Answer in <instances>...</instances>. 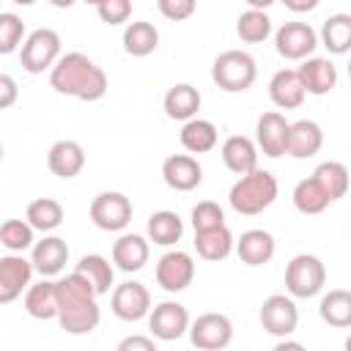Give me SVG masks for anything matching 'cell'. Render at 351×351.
<instances>
[{"label":"cell","instance_id":"cell-1","mask_svg":"<svg viewBox=\"0 0 351 351\" xmlns=\"http://www.w3.org/2000/svg\"><path fill=\"white\" fill-rule=\"evenodd\" d=\"M58 282V324L63 332L69 335H90L99 321H101V310H99V296L93 291V285L71 271Z\"/></svg>","mask_w":351,"mask_h":351},{"label":"cell","instance_id":"cell-2","mask_svg":"<svg viewBox=\"0 0 351 351\" xmlns=\"http://www.w3.org/2000/svg\"><path fill=\"white\" fill-rule=\"evenodd\" d=\"M49 85L58 93L74 96L80 101H99L110 88L104 69L96 66L85 52L60 55L49 69Z\"/></svg>","mask_w":351,"mask_h":351},{"label":"cell","instance_id":"cell-3","mask_svg":"<svg viewBox=\"0 0 351 351\" xmlns=\"http://www.w3.org/2000/svg\"><path fill=\"white\" fill-rule=\"evenodd\" d=\"M280 195V184L277 178L269 173V170H261V167H252L250 173L239 176V181L230 186L228 192V200H230V208L236 214H244V217H255L261 211H266Z\"/></svg>","mask_w":351,"mask_h":351},{"label":"cell","instance_id":"cell-4","mask_svg":"<svg viewBox=\"0 0 351 351\" xmlns=\"http://www.w3.org/2000/svg\"><path fill=\"white\" fill-rule=\"evenodd\" d=\"M258 77V63L244 49H225L211 63V80L225 93H244Z\"/></svg>","mask_w":351,"mask_h":351},{"label":"cell","instance_id":"cell-5","mask_svg":"<svg viewBox=\"0 0 351 351\" xmlns=\"http://www.w3.org/2000/svg\"><path fill=\"white\" fill-rule=\"evenodd\" d=\"M326 285V266L318 255L299 252L285 266V291L293 299H310L318 296Z\"/></svg>","mask_w":351,"mask_h":351},{"label":"cell","instance_id":"cell-6","mask_svg":"<svg viewBox=\"0 0 351 351\" xmlns=\"http://www.w3.org/2000/svg\"><path fill=\"white\" fill-rule=\"evenodd\" d=\"M60 58V36L52 27H36L19 47V63L27 74H44Z\"/></svg>","mask_w":351,"mask_h":351},{"label":"cell","instance_id":"cell-7","mask_svg":"<svg viewBox=\"0 0 351 351\" xmlns=\"http://www.w3.org/2000/svg\"><path fill=\"white\" fill-rule=\"evenodd\" d=\"M132 214H134L132 200L123 192H101L90 200V222L99 230H107V233L123 230L132 222Z\"/></svg>","mask_w":351,"mask_h":351},{"label":"cell","instance_id":"cell-8","mask_svg":"<svg viewBox=\"0 0 351 351\" xmlns=\"http://www.w3.org/2000/svg\"><path fill=\"white\" fill-rule=\"evenodd\" d=\"M189 340L200 351H219L230 346L233 340V324L222 313H203L195 321H189Z\"/></svg>","mask_w":351,"mask_h":351},{"label":"cell","instance_id":"cell-9","mask_svg":"<svg viewBox=\"0 0 351 351\" xmlns=\"http://www.w3.org/2000/svg\"><path fill=\"white\" fill-rule=\"evenodd\" d=\"M274 47L277 55H282L285 60H304L315 52L318 47V33L307 25V22H282L274 30Z\"/></svg>","mask_w":351,"mask_h":351},{"label":"cell","instance_id":"cell-10","mask_svg":"<svg viewBox=\"0 0 351 351\" xmlns=\"http://www.w3.org/2000/svg\"><path fill=\"white\" fill-rule=\"evenodd\" d=\"M261 326L271 337H291L299 326V310L293 296L285 293H271L261 304Z\"/></svg>","mask_w":351,"mask_h":351},{"label":"cell","instance_id":"cell-11","mask_svg":"<svg viewBox=\"0 0 351 351\" xmlns=\"http://www.w3.org/2000/svg\"><path fill=\"white\" fill-rule=\"evenodd\" d=\"M195 280V261L184 250H170L156 261V282L167 293L186 291Z\"/></svg>","mask_w":351,"mask_h":351},{"label":"cell","instance_id":"cell-12","mask_svg":"<svg viewBox=\"0 0 351 351\" xmlns=\"http://www.w3.org/2000/svg\"><path fill=\"white\" fill-rule=\"evenodd\" d=\"M110 310L115 318L121 321H140L148 315L151 310V291L143 285V282H134V280H126L121 285L112 288V296H110Z\"/></svg>","mask_w":351,"mask_h":351},{"label":"cell","instance_id":"cell-13","mask_svg":"<svg viewBox=\"0 0 351 351\" xmlns=\"http://www.w3.org/2000/svg\"><path fill=\"white\" fill-rule=\"evenodd\" d=\"M148 329L156 340H178L189 329V313L181 302H159L148 310Z\"/></svg>","mask_w":351,"mask_h":351},{"label":"cell","instance_id":"cell-14","mask_svg":"<svg viewBox=\"0 0 351 351\" xmlns=\"http://www.w3.org/2000/svg\"><path fill=\"white\" fill-rule=\"evenodd\" d=\"M33 280V263L22 252L0 258V304L16 302Z\"/></svg>","mask_w":351,"mask_h":351},{"label":"cell","instance_id":"cell-15","mask_svg":"<svg viewBox=\"0 0 351 351\" xmlns=\"http://www.w3.org/2000/svg\"><path fill=\"white\" fill-rule=\"evenodd\" d=\"M296 77H299L304 93H310V96H326L337 88V66L329 58H318V55L304 58L302 66L296 69Z\"/></svg>","mask_w":351,"mask_h":351},{"label":"cell","instance_id":"cell-16","mask_svg":"<svg viewBox=\"0 0 351 351\" xmlns=\"http://www.w3.org/2000/svg\"><path fill=\"white\" fill-rule=\"evenodd\" d=\"M162 178L176 192H192L203 181V167L192 154H173L162 162Z\"/></svg>","mask_w":351,"mask_h":351},{"label":"cell","instance_id":"cell-17","mask_svg":"<svg viewBox=\"0 0 351 351\" xmlns=\"http://www.w3.org/2000/svg\"><path fill=\"white\" fill-rule=\"evenodd\" d=\"M285 140H288V121L282 112L271 110L263 112L255 123V145L263 151L269 159H280L285 154Z\"/></svg>","mask_w":351,"mask_h":351},{"label":"cell","instance_id":"cell-18","mask_svg":"<svg viewBox=\"0 0 351 351\" xmlns=\"http://www.w3.org/2000/svg\"><path fill=\"white\" fill-rule=\"evenodd\" d=\"M30 263L33 271L41 277H55L69 263V244L60 236H44L41 241H33L30 247Z\"/></svg>","mask_w":351,"mask_h":351},{"label":"cell","instance_id":"cell-19","mask_svg":"<svg viewBox=\"0 0 351 351\" xmlns=\"http://www.w3.org/2000/svg\"><path fill=\"white\" fill-rule=\"evenodd\" d=\"M324 145V129L304 118V121H296V123H288V140H285V154L293 156V159H310L321 151Z\"/></svg>","mask_w":351,"mask_h":351},{"label":"cell","instance_id":"cell-20","mask_svg":"<svg viewBox=\"0 0 351 351\" xmlns=\"http://www.w3.org/2000/svg\"><path fill=\"white\" fill-rule=\"evenodd\" d=\"M233 250L241 258V263H247V266H263V263H269L274 258L277 244H274V236L269 230L250 228V230L241 233L239 241H233Z\"/></svg>","mask_w":351,"mask_h":351},{"label":"cell","instance_id":"cell-21","mask_svg":"<svg viewBox=\"0 0 351 351\" xmlns=\"http://www.w3.org/2000/svg\"><path fill=\"white\" fill-rule=\"evenodd\" d=\"M47 165H49L52 176L69 181V178L80 176V170L85 167V151L77 140H58V143H52V148L47 154Z\"/></svg>","mask_w":351,"mask_h":351},{"label":"cell","instance_id":"cell-22","mask_svg":"<svg viewBox=\"0 0 351 351\" xmlns=\"http://www.w3.org/2000/svg\"><path fill=\"white\" fill-rule=\"evenodd\" d=\"M25 310L36 321H49L58 315V282L44 277L41 282H30L25 288Z\"/></svg>","mask_w":351,"mask_h":351},{"label":"cell","instance_id":"cell-23","mask_svg":"<svg viewBox=\"0 0 351 351\" xmlns=\"http://www.w3.org/2000/svg\"><path fill=\"white\" fill-rule=\"evenodd\" d=\"M200 101H203V96H200V90L195 85L178 82V85L167 88V93L162 99V107H165V115L170 121H181L184 123V121H189V118L197 115Z\"/></svg>","mask_w":351,"mask_h":351},{"label":"cell","instance_id":"cell-24","mask_svg":"<svg viewBox=\"0 0 351 351\" xmlns=\"http://www.w3.org/2000/svg\"><path fill=\"white\" fill-rule=\"evenodd\" d=\"M304 88L296 77V69H280L271 74L269 80V99L280 107V110H296L304 101Z\"/></svg>","mask_w":351,"mask_h":351},{"label":"cell","instance_id":"cell-25","mask_svg":"<svg viewBox=\"0 0 351 351\" xmlns=\"http://www.w3.org/2000/svg\"><path fill=\"white\" fill-rule=\"evenodd\" d=\"M219 154H222L225 167L230 173H236V176H244L252 167H258V145L250 137H244V134H230L222 143Z\"/></svg>","mask_w":351,"mask_h":351},{"label":"cell","instance_id":"cell-26","mask_svg":"<svg viewBox=\"0 0 351 351\" xmlns=\"http://www.w3.org/2000/svg\"><path fill=\"white\" fill-rule=\"evenodd\" d=\"M148 255H151V247L137 233H123L112 244V263L121 271H140L148 263Z\"/></svg>","mask_w":351,"mask_h":351},{"label":"cell","instance_id":"cell-27","mask_svg":"<svg viewBox=\"0 0 351 351\" xmlns=\"http://www.w3.org/2000/svg\"><path fill=\"white\" fill-rule=\"evenodd\" d=\"M233 233L228 230V225H217L208 230H195V250L203 261H225L233 252Z\"/></svg>","mask_w":351,"mask_h":351},{"label":"cell","instance_id":"cell-28","mask_svg":"<svg viewBox=\"0 0 351 351\" xmlns=\"http://www.w3.org/2000/svg\"><path fill=\"white\" fill-rule=\"evenodd\" d=\"M217 143H219V132H217V126L211 121L197 118V115L184 121V126H181V145L189 154H208V151L217 148Z\"/></svg>","mask_w":351,"mask_h":351},{"label":"cell","instance_id":"cell-29","mask_svg":"<svg viewBox=\"0 0 351 351\" xmlns=\"http://www.w3.org/2000/svg\"><path fill=\"white\" fill-rule=\"evenodd\" d=\"M318 44H324L332 55H346L351 49V14H332L324 19Z\"/></svg>","mask_w":351,"mask_h":351},{"label":"cell","instance_id":"cell-30","mask_svg":"<svg viewBox=\"0 0 351 351\" xmlns=\"http://www.w3.org/2000/svg\"><path fill=\"white\" fill-rule=\"evenodd\" d=\"M318 315L324 324H329L335 329L351 326V293L346 288H332L329 293L321 296Z\"/></svg>","mask_w":351,"mask_h":351},{"label":"cell","instance_id":"cell-31","mask_svg":"<svg viewBox=\"0 0 351 351\" xmlns=\"http://www.w3.org/2000/svg\"><path fill=\"white\" fill-rule=\"evenodd\" d=\"M74 271L77 274H82L90 285H93V291H96V296H104V293H110V288H112V277H115V269H112V263L104 258V255H82L80 258V263L74 266Z\"/></svg>","mask_w":351,"mask_h":351},{"label":"cell","instance_id":"cell-32","mask_svg":"<svg viewBox=\"0 0 351 351\" xmlns=\"http://www.w3.org/2000/svg\"><path fill=\"white\" fill-rule=\"evenodd\" d=\"M156 47H159V30L151 22L140 19V22H129L126 25V30H123V49L132 58H145Z\"/></svg>","mask_w":351,"mask_h":351},{"label":"cell","instance_id":"cell-33","mask_svg":"<svg viewBox=\"0 0 351 351\" xmlns=\"http://www.w3.org/2000/svg\"><path fill=\"white\" fill-rule=\"evenodd\" d=\"M25 219L30 222L33 230L52 233V230L60 228V222H63V206H60L55 197H36V200L27 203Z\"/></svg>","mask_w":351,"mask_h":351},{"label":"cell","instance_id":"cell-34","mask_svg":"<svg viewBox=\"0 0 351 351\" xmlns=\"http://www.w3.org/2000/svg\"><path fill=\"white\" fill-rule=\"evenodd\" d=\"M184 233V222L176 211H154L148 217V241L159 244V247H173Z\"/></svg>","mask_w":351,"mask_h":351},{"label":"cell","instance_id":"cell-35","mask_svg":"<svg viewBox=\"0 0 351 351\" xmlns=\"http://www.w3.org/2000/svg\"><path fill=\"white\" fill-rule=\"evenodd\" d=\"M313 178L318 181V186L326 192V197L332 203L340 200V197H346V192H348V167L343 162H335V159L321 162L313 170Z\"/></svg>","mask_w":351,"mask_h":351},{"label":"cell","instance_id":"cell-36","mask_svg":"<svg viewBox=\"0 0 351 351\" xmlns=\"http://www.w3.org/2000/svg\"><path fill=\"white\" fill-rule=\"evenodd\" d=\"M293 206H296V211L299 214H307V217H313V214H321V211H326L329 208V197H326V192L318 186V181L310 176V178H302L296 186H293Z\"/></svg>","mask_w":351,"mask_h":351},{"label":"cell","instance_id":"cell-37","mask_svg":"<svg viewBox=\"0 0 351 351\" xmlns=\"http://www.w3.org/2000/svg\"><path fill=\"white\" fill-rule=\"evenodd\" d=\"M236 36L244 44H261V41H266L271 36V19H269V14L261 11V8H247L236 19Z\"/></svg>","mask_w":351,"mask_h":351},{"label":"cell","instance_id":"cell-38","mask_svg":"<svg viewBox=\"0 0 351 351\" xmlns=\"http://www.w3.org/2000/svg\"><path fill=\"white\" fill-rule=\"evenodd\" d=\"M33 228L27 219H5L0 225V244L8 250V252H25L33 247Z\"/></svg>","mask_w":351,"mask_h":351},{"label":"cell","instance_id":"cell-39","mask_svg":"<svg viewBox=\"0 0 351 351\" xmlns=\"http://www.w3.org/2000/svg\"><path fill=\"white\" fill-rule=\"evenodd\" d=\"M25 22L14 11H0V55H11L25 41Z\"/></svg>","mask_w":351,"mask_h":351},{"label":"cell","instance_id":"cell-40","mask_svg":"<svg viewBox=\"0 0 351 351\" xmlns=\"http://www.w3.org/2000/svg\"><path fill=\"white\" fill-rule=\"evenodd\" d=\"M217 225H225L222 206L214 203V200H200L192 208V228L195 230H208V228H217Z\"/></svg>","mask_w":351,"mask_h":351},{"label":"cell","instance_id":"cell-41","mask_svg":"<svg viewBox=\"0 0 351 351\" xmlns=\"http://www.w3.org/2000/svg\"><path fill=\"white\" fill-rule=\"evenodd\" d=\"M96 14L104 25H123L132 16V0H101L96 5Z\"/></svg>","mask_w":351,"mask_h":351},{"label":"cell","instance_id":"cell-42","mask_svg":"<svg viewBox=\"0 0 351 351\" xmlns=\"http://www.w3.org/2000/svg\"><path fill=\"white\" fill-rule=\"evenodd\" d=\"M159 14L170 22H184L197 11V0H156Z\"/></svg>","mask_w":351,"mask_h":351},{"label":"cell","instance_id":"cell-43","mask_svg":"<svg viewBox=\"0 0 351 351\" xmlns=\"http://www.w3.org/2000/svg\"><path fill=\"white\" fill-rule=\"evenodd\" d=\"M16 99H19V85H16V80H14L11 74H3V71H0V110L14 107Z\"/></svg>","mask_w":351,"mask_h":351},{"label":"cell","instance_id":"cell-44","mask_svg":"<svg viewBox=\"0 0 351 351\" xmlns=\"http://www.w3.org/2000/svg\"><path fill=\"white\" fill-rule=\"evenodd\" d=\"M118 351H156V337L145 335H129L118 343Z\"/></svg>","mask_w":351,"mask_h":351},{"label":"cell","instance_id":"cell-45","mask_svg":"<svg viewBox=\"0 0 351 351\" xmlns=\"http://www.w3.org/2000/svg\"><path fill=\"white\" fill-rule=\"evenodd\" d=\"M288 11H293V14H307V11H313V8H318V3L321 0H280Z\"/></svg>","mask_w":351,"mask_h":351},{"label":"cell","instance_id":"cell-46","mask_svg":"<svg viewBox=\"0 0 351 351\" xmlns=\"http://www.w3.org/2000/svg\"><path fill=\"white\" fill-rule=\"evenodd\" d=\"M274 348H277V351H288V348H296V351H302L304 346H302V343H296V340H288V337H280Z\"/></svg>","mask_w":351,"mask_h":351},{"label":"cell","instance_id":"cell-47","mask_svg":"<svg viewBox=\"0 0 351 351\" xmlns=\"http://www.w3.org/2000/svg\"><path fill=\"white\" fill-rule=\"evenodd\" d=\"M250 8H261V11H266L271 3H277V0H244Z\"/></svg>","mask_w":351,"mask_h":351},{"label":"cell","instance_id":"cell-48","mask_svg":"<svg viewBox=\"0 0 351 351\" xmlns=\"http://www.w3.org/2000/svg\"><path fill=\"white\" fill-rule=\"evenodd\" d=\"M49 3H52L55 8H71V5L77 3V0H49Z\"/></svg>","mask_w":351,"mask_h":351},{"label":"cell","instance_id":"cell-49","mask_svg":"<svg viewBox=\"0 0 351 351\" xmlns=\"http://www.w3.org/2000/svg\"><path fill=\"white\" fill-rule=\"evenodd\" d=\"M11 3H16V5H33L36 0H11Z\"/></svg>","mask_w":351,"mask_h":351},{"label":"cell","instance_id":"cell-50","mask_svg":"<svg viewBox=\"0 0 351 351\" xmlns=\"http://www.w3.org/2000/svg\"><path fill=\"white\" fill-rule=\"evenodd\" d=\"M82 3H88V5H93V8H96V5L101 3V0H82Z\"/></svg>","mask_w":351,"mask_h":351},{"label":"cell","instance_id":"cell-51","mask_svg":"<svg viewBox=\"0 0 351 351\" xmlns=\"http://www.w3.org/2000/svg\"><path fill=\"white\" fill-rule=\"evenodd\" d=\"M0 162H3V143H0Z\"/></svg>","mask_w":351,"mask_h":351}]
</instances>
